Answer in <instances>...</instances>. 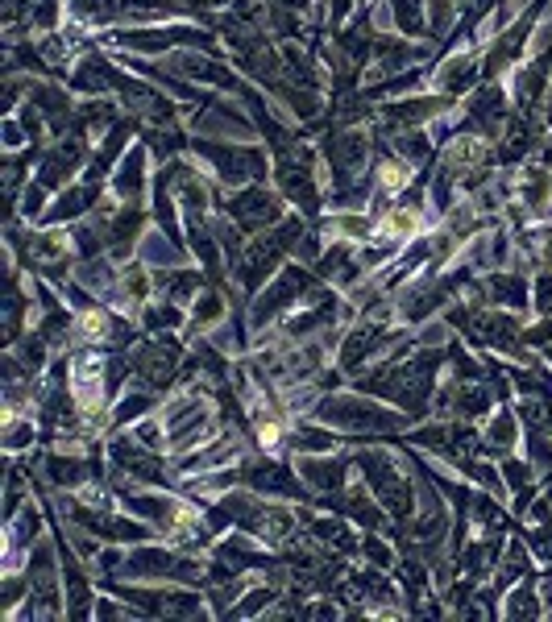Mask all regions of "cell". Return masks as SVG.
<instances>
[{
  "instance_id": "obj_1",
  "label": "cell",
  "mask_w": 552,
  "mask_h": 622,
  "mask_svg": "<svg viewBox=\"0 0 552 622\" xmlns=\"http://www.w3.org/2000/svg\"><path fill=\"white\" fill-rule=\"evenodd\" d=\"M320 419L337 423L345 432H386V428H403V415H386L362 399H333L320 407Z\"/></svg>"
},
{
  "instance_id": "obj_2",
  "label": "cell",
  "mask_w": 552,
  "mask_h": 622,
  "mask_svg": "<svg viewBox=\"0 0 552 622\" xmlns=\"http://www.w3.org/2000/svg\"><path fill=\"white\" fill-rule=\"evenodd\" d=\"M196 150L216 166V175L225 183H245V179H262L266 175V158L254 150H229V146H212V141H196Z\"/></svg>"
},
{
  "instance_id": "obj_3",
  "label": "cell",
  "mask_w": 552,
  "mask_h": 622,
  "mask_svg": "<svg viewBox=\"0 0 552 622\" xmlns=\"http://www.w3.org/2000/svg\"><path fill=\"white\" fill-rule=\"evenodd\" d=\"M179 370V345L167 341V336H158V341H146L137 345L133 353V374L142 378L146 386H167Z\"/></svg>"
},
{
  "instance_id": "obj_4",
  "label": "cell",
  "mask_w": 552,
  "mask_h": 622,
  "mask_svg": "<svg viewBox=\"0 0 552 622\" xmlns=\"http://www.w3.org/2000/svg\"><path fill=\"white\" fill-rule=\"evenodd\" d=\"M229 216L241 224L245 233H258V229H266V224H274L283 216V204L274 200L270 191L250 187V191H241V195H233V200H229Z\"/></svg>"
},
{
  "instance_id": "obj_5",
  "label": "cell",
  "mask_w": 552,
  "mask_h": 622,
  "mask_svg": "<svg viewBox=\"0 0 552 622\" xmlns=\"http://www.w3.org/2000/svg\"><path fill=\"white\" fill-rule=\"evenodd\" d=\"M308 287H312V278H308V274H303V270H287V274H283L279 282H274L270 291H262V299L254 303V324L262 328L266 320H274L283 307H291V303H295V295H299V291H308Z\"/></svg>"
},
{
  "instance_id": "obj_6",
  "label": "cell",
  "mask_w": 552,
  "mask_h": 622,
  "mask_svg": "<svg viewBox=\"0 0 552 622\" xmlns=\"http://www.w3.org/2000/svg\"><path fill=\"white\" fill-rule=\"evenodd\" d=\"M79 162H84V141H79V133H75L71 141H59V146H54V150L42 158L38 183H42V187H59V183H67Z\"/></svg>"
},
{
  "instance_id": "obj_7",
  "label": "cell",
  "mask_w": 552,
  "mask_h": 622,
  "mask_svg": "<svg viewBox=\"0 0 552 622\" xmlns=\"http://www.w3.org/2000/svg\"><path fill=\"white\" fill-rule=\"evenodd\" d=\"M113 187H117L121 200H137V195H142V187H146V150H129L125 154Z\"/></svg>"
},
{
  "instance_id": "obj_8",
  "label": "cell",
  "mask_w": 552,
  "mask_h": 622,
  "mask_svg": "<svg viewBox=\"0 0 552 622\" xmlns=\"http://www.w3.org/2000/svg\"><path fill=\"white\" fill-rule=\"evenodd\" d=\"M544 79H548V54H540L536 63H528L519 71V79H515V100L523 104V108H532L540 96H544Z\"/></svg>"
},
{
  "instance_id": "obj_9",
  "label": "cell",
  "mask_w": 552,
  "mask_h": 622,
  "mask_svg": "<svg viewBox=\"0 0 552 622\" xmlns=\"http://www.w3.org/2000/svg\"><path fill=\"white\" fill-rule=\"evenodd\" d=\"M440 108H445V100H399V104H386L382 117L391 125H416V121L436 117Z\"/></svg>"
},
{
  "instance_id": "obj_10",
  "label": "cell",
  "mask_w": 552,
  "mask_h": 622,
  "mask_svg": "<svg viewBox=\"0 0 552 622\" xmlns=\"http://www.w3.org/2000/svg\"><path fill=\"white\" fill-rule=\"evenodd\" d=\"M299 473L308 477L312 490L333 494V490H341V482H345V461H303Z\"/></svg>"
},
{
  "instance_id": "obj_11",
  "label": "cell",
  "mask_w": 552,
  "mask_h": 622,
  "mask_svg": "<svg viewBox=\"0 0 552 622\" xmlns=\"http://www.w3.org/2000/svg\"><path fill=\"white\" fill-rule=\"evenodd\" d=\"M92 204H96V187H92V183H88V187H71V191L59 195V204L50 208V216H54V220H71V216H79V212H92Z\"/></svg>"
},
{
  "instance_id": "obj_12",
  "label": "cell",
  "mask_w": 552,
  "mask_h": 622,
  "mask_svg": "<svg viewBox=\"0 0 552 622\" xmlns=\"http://www.w3.org/2000/svg\"><path fill=\"white\" fill-rule=\"evenodd\" d=\"M154 282H158V287L167 291L175 303H187L191 291L200 287V274H196V270H162V274H154Z\"/></svg>"
},
{
  "instance_id": "obj_13",
  "label": "cell",
  "mask_w": 552,
  "mask_h": 622,
  "mask_svg": "<svg viewBox=\"0 0 552 622\" xmlns=\"http://www.w3.org/2000/svg\"><path fill=\"white\" fill-rule=\"evenodd\" d=\"M469 79H474V59H465V54H457V59H449L445 67L436 71V88L445 92H465Z\"/></svg>"
},
{
  "instance_id": "obj_14",
  "label": "cell",
  "mask_w": 552,
  "mask_h": 622,
  "mask_svg": "<svg viewBox=\"0 0 552 622\" xmlns=\"http://www.w3.org/2000/svg\"><path fill=\"white\" fill-rule=\"evenodd\" d=\"M407 179H411V162H395V158H386L382 166H378V175H374V183H378V200H386V195H395V191H403L407 187Z\"/></svg>"
},
{
  "instance_id": "obj_15",
  "label": "cell",
  "mask_w": 552,
  "mask_h": 622,
  "mask_svg": "<svg viewBox=\"0 0 552 622\" xmlns=\"http://www.w3.org/2000/svg\"><path fill=\"white\" fill-rule=\"evenodd\" d=\"M490 295L503 307H523L528 303V282H523V274H499L490 282Z\"/></svg>"
},
{
  "instance_id": "obj_16",
  "label": "cell",
  "mask_w": 552,
  "mask_h": 622,
  "mask_svg": "<svg viewBox=\"0 0 552 622\" xmlns=\"http://www.w3.org/2000/svg\"><path fill=\"white\" fill-rule=\"evenodd\" d=\"M341 511H349L357 523H362V527H370V531H382V511H378V506L370 502V494L362 490V486H357L345 502H341Z\"/></svg>"
},
{
  "instance_id": "obj_17",
  "label": "cell",
  "mask_w": 552,
  "mask_h": 622,
  "mask_svg": "<svg viewBox=\"0 0 552 622\" xmlns=\"http://www.w3.org/2000/svg\"><path fill=\"white\" fill-rule=\"evenodd\" d=\"M46 473L54 477L59 486H79V482H88V469H84V461H75V457H50L46 461Z\"/></svg>"
},
{
  "instance_id": "obj_18",
  "label": "cell",
  "mask_w": 552,
  "mask_h": 622,
  "mask_svg": "<svg viewBox=\"0 0 552 622\" xmlns=\"http://www.w3.org/2000/svg\"><path fill=\"white\" fill-rule=\"evenodd\" d=\"M154 407V386H133L125 399H121V407H117V423H129V419H137V415H146Z\"/></svg>"
},
{
  "instance_id": "obj_19",
  "label": "cell",
  "mask_w": 552,
  "mask_h": 622,
  "mask_svg": "<svg viewBox=\"0 0 552 622\" xmlns=\"http://www.w3.org/2000/svg\"><path fill=\"white\" fill-rule=\"evenodd\" d=\"M528 208H544V200H548V171L544 166H528L523 171V195H519Z\"/></svg>"
},
{
  "instance_id": "obj_20",
  "label": "cell",
  "mask_w": 552,
  "mask_h": 622,
  "mask_svg": "<svg viewBox=\"0 0 552 622\" xmlns=\"http://www.w3.org/2000/svg\"><path fill=\"white\" fill-rule=\"evenodd\" d=\"M515 444V419L507 411H499L490 419V428H486V448L490 452H507Z\"/></svg>"
},
{
  "instance_id": "obj_21",
  "label": "cell",
  "mask_w": 552,
  "mask_h": 622,
  "mask_svg": "<svg viewBox=\"0 0 552 622\" xmlns=\"http://www.w3.org/2000/svg\"><path fill=\"white\" fill-rule=\"evenodd\" d=\"M540 593H536V585H519L515 589V598L507 602V618H528V614H540Z\"/></svg>"
},
{
  "instance_id": "obj_22",
  "label": "cell",
  "mask_w": 552,
  "mask_h": 622,
  "mask_svg": "<svg viewBox=\"0 0 552 622\" xmlns=\"http://www.w3.org/2000/svg\"><path fill=\"white\" fill-rule=\"evenodd\" d=\"M179 324H183V311H179L175 303H158V307H150V311H146V328H150V332L179 328Z\"/></svg>"
},
{
  "instance_id": "obj_23",
  "label": "cell",
  "mask_w": 552,
  "mask_h": 622,
  "mask_svg": "<svg viewBox=\"0 0 552 622\" xmlns=\"http://www.w3.org/2000/svg\"><path fill=\"white\" fill-rule=\"evenodd\" d=\"M395 25L403 34H420L424 21H420V0H395Z\"/></svg>"
},
{
  "instance_id": "obj_24",
  "label": "cell",
  "mask_w": 552,
  "mask_h": 622,
  "mask_svg": "<svg viewBox=\"0 0 552 622\" xmlns=\"http://www.w3.org/2000/svg\"><path fill=\"white\" fill-rule=\"evenodd\" d=\"M295 448L299 452H324V448H333V432H324V428H303L295 436Z\"/></svg>"
},
{
  "instance_id": "obj_25",
  "label": "cell",
  "mask_w": 552,
  "mask_h": 622,
  "mask_svg": "<svg viewBox=\"0 0 552 622\" xmlns=\"http://www.w3.org/2000/svg\"><path fill=\"white\" fill-rule=\"evenodd\" d=\"M79 282H88V287H96V291H108V287H113V270H108L104 262H88L84 270H79Z\"/></svg>"
},
{
  "instance_id": "obj_26",
  "label": "cell",
  "mask_w": 552,
  "mask_h": 622,
  "mask_svg": "<svg viewBox=\"0 0 552 622\" xmlns=\"http://www.w3.org/2000/svg\"><path fill=\"white\" fill-rule=\"evenodd\" d=\"M220 316H225V299H220V295H204V299L196 303V320H200V324H216Z\"/></svg>"
},
{
  "instance_id": "obj_27",
  "label": "cell",
  "mask_w": 552,
  "mask_h": 622,
  "mask_svg": "<svg viewBox=\"0 0 552 622\" xmlns=\"http://www.w3.org/2000/svg\"><path fill=\"white\" fill-rule=\"evenodd\" d=\"M503 477H507V482H511L519 494H523V490H532V469L523 465V461H507V465H503Z\"/></svg>"
},
{
  "instance_id": "obj_28",
  "label": "cell",
  "mask_w": 552,
  "mask_h": 622,
  "mask_svg": "<svg viewBox=\"0 0 552 622\" xmlns=\"http://www.w3.org/2000/svg\"><path fill=\"white\" fill-rule=\"evenodd\" d=\"M528 544H532V552L544 560V564H552V527H540V531H528Z\"/></svg>"
},
{
  "instance_id": "obj_29",
  "label": "cell",
  "mask_w": 552,
  "mask_h": 622,
  "mask_svg": "<svg viewBox=\"0 0 552 622\" xmlns=\"http://www.w3.org/2000/svg\"><path fill=\"white\" fill-rule=\"evenodd\" d=\"M34 440V423H21V419H9V436H5V444L9 448H25Z\"/></svg>"
},
{
  "instance_id": "obj_30",
  "label": "cell",
  "mask_w": 552,
  "mask_h": 622,
  "mask_svg": "<svg viewBox=\"0 0 552 622\" xmlns=\"http://www.w3.org/2000/svg\"><path fill=\"white\" fill-rule=\"evenodd\" d=\"M270 602H274V593H270V589H254L250 598H245L233 614H241V618H245V614H258V610H262V606H270Z\"/></svg>"
},
{
  "instance_id": "obj_31",
  "label": "cell",
  "mask_w": 552,
  "mask_h": 622,
  "mask_svg": "<svg viewBox=\"0 0 552 622\" xmlns=\"http://www.w3.org/2000/svg\"><path fill=\"white\" fill-rule=\"evenodd\" d=\"M523 341H528V345H552V324H548V320L532 324L528 332H523Z\"/></svg>"
},
{
  "instance_id": "obj_32",
  "label": "cell",
  "mask_w": 552,
  "mask_h": 622,
  "mask_svg": "<svg viewBox=\"0 0 552 622\" xmlns=\"http://www.w3.org/2000/svg\"><path fill=\"white\" fill-rule=\"evenodd\" d=\"M362 552H366V556H370V560L378 564V569H382V564H391V552H386V544H378L374 535H370V540L362 544Z\"/></svg>"
},
{
  "instance_id": "obj_33",
  "label": "cell",
  "mask_w": 552,
  "mask_h": 622,
  "mask_svg": "<svg viewBox=\"0 0 552 622\" xmlns=\"http://www.w3.org/2000/svg\"><path fill=\"white\" fill-rule=\"evenodd\" d=\"M536 307H540V311H552V274H544V278L536 282Z\"/></svg>"
},
{
  "instance_id": "obj_34",
  "label": "cell",
  "mask_w": 552,
  "mask_h": 622,
  "mask_svg": "<svg viewBox=\"0 0 552 622\" xmlns=\"http://www.w3.org/2000/svg\"><path fill=\"white\" fill-rule=\"evenodd\" d=\"M21 212H25V216L42 212V183H30V191H25V204H21Z\"/></svg>"
},
{
  "instance_id": "obj_35",
  "label": "cell",
  "mask_w": 552,
  "mask_h": 622,
  "mask_svg": "<svg viewBox=\"0 0 552 622\" xmlns=\"http://www.w3.org/2000/svg\"><path fill=\"white\" fill-rule=\"evenodd\" d=\"M5 141H9V146H21V125H17V121L5 125Z\"/></svg>"
},
{
  "instance_id": "obj_36",
  "label": "cell",
  "mask_w": 552,
  "mask_h": 622,
  "mask_svg": "<svg viewBox=\"0 0 552 622\" xmlns=\"http://www.w3.org/2000/svg\"><path fill=\"white\" fill-rule=\"evenodd\" d=\"M544 598H548V614H552V581L544 585Z\"/></svg>"
}]
</instances>
